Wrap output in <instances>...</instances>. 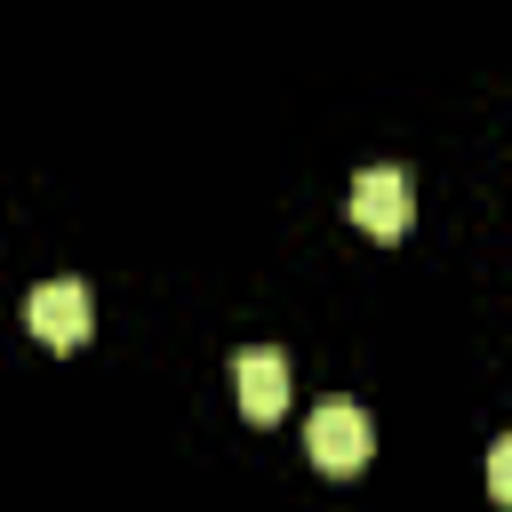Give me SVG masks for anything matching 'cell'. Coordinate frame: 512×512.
<instances>
[{
  "instance_id": "cell-1",
  "label": "cell",
  "mask_w": 512,
  "mask_h": 512,
  "mask_svg": "<svg viewBox=\"0 0 512 512\" xmlns=\"http://www.w3.org/2000/svg\"><path fill=\"white\" fill-rule=\"evenodd\" d=\"M304 448H312V464L320 472H360L368 464V448H376V424H368V408L360 400H320L312 408V424H304Z\"/></svg>"
},
{
  "instance_id": "cell-2",
  "label": "cell",
  "mask_w": 512,
  "mask_h": 512,
  "mask_svg": "<svg viewBox=\"0 0 512 512\" xmlns=\"http://www.w3.org/2000/svg\"><path fill=\"white\" fill-rule=\"evenodd\" d=\"M344 208H352V224H360L368 240H400L408 216H416V192H408L400 168H360L352 192H344Z\"/></svg>"
},
{
  "instance_id": "cell-3",
  "label": "cell",
  "mask_w": 512,
  "mask_h": 512,
  "mask_svg": "<svg viewBox=\"0 0 512 512\" xmlns=\"http://www.w3.org/2000/svg\"><path fill=\"white\" fill-rule=\"evenodd\" d=\"M24 320H32V336H40V344L72 352V344H88L96 304H88V288H80V280H40V288L24 296Z\"/></svg>"
},
{
  "instance_id": "cell-4",
  "label": "cell",
  "mask_w": 512,
  "mask_h": 512,
  "mask_svg": "<svg viewBox=\"0 0 512 512\" xmlns=\"http://www.w3.org/2000/svg\"><path fill=\"white\" fill-rule=\"evenodd\" d=\"M232 384H240V416H248V424H272V416L288 408V360H280L272 344L232 352Z\"/></svg>"
},
{
  "instance_id": "cell-5",
  "label": "cell",
  "mask_w": 512,
  "mask_h": 512,
  "mask_svg": "<svg viewBox=\"0 0 512 512\" xmlns=\"http://www.w3.org/2000/svg\"><path fill=\"white\" fill-rule=\"evenodd\" d=\"M488 496H496V504H512V440H496V448H488Z\"/></svg>"
}]
</instances>
